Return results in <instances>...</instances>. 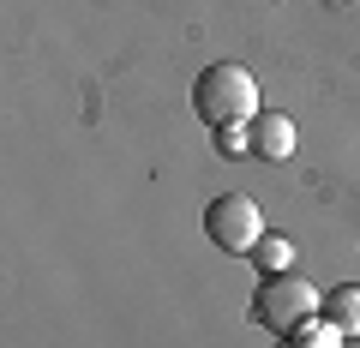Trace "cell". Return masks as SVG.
Wrapping results in <instances>:
<instances>
[{
  "instance_id": "cell-4",
  "label": "cell",
  "mask_w": 360,
  "mask_h": 348,
  "mask_svg": "<svg viewBox=\"0 0 360 348\" xmlns=\"http://www.w3.org/2000/svg\"><path fill=\"white\" fill-rule=\"evenodd\" d=\"M246 127H252V156H264V162H288V156H295V120L288 115L258 108Z\"/></svg>"
},
{
  "instance_id": "cell-10",
  "label": "cell",
  "mask_w": 360,
  "mask_h": 348,
  "mask_svg": "<svg viewBox=\"0 0 360 348\" xmlns=\"http://www.w3.org/2000/svg\"><path fill=\"white\" fill-rule=\"evenodd\" d=\"M319 6H348V0H319Z\"/></svg>"
},
{
  "instance_id": "cell-1",
  "label": "cell",
  "mask_w": 360,
  "mask_h": 348,
  "mask_svg": "<svg viewBox=\"0 0 360 348\" xmlns=\"http://www.w3.org/2000/svg\"><path fill=\"white\" fill-rule=\"evenodd\" d=\"M193 115L205 127H246L258 115V78L240 60H217L193 78Z\"/></svg>"
},
{
  "instance_id": "cell-9",
  "label": "cell",
  "mask_w": 360,
  "mask_h": 348,
  "mask_svg": "<svg viewBox=\"0 0 360 348\" xmlns=\"http://www.w3.org/2000/svg\"><path fill=\"white\" fill-rule=\"evenodd\" d=\"M276 348H307V342H300V336H276Z\"/></svg>"
},
{
  "instance_id": "cell-7",
  "label": "cell",
  "mask_w": 360,
  "mask_h": 348,
  "mask_svg": "<svg viewBox=\"0 0 360 348\" xmlns=\"http://www.w3.org/2000/svg\"><path fill=\"white\" fill-rule=\"evenodd\" d=\"M295 336H300L307 348H336V342H342V330H336V324L324 318V312H319V318H307V324H300Z\"/></svg>"
},
{
  "instance_id": "cell-3",
  "label": "cell",
  "mask_w": 360,
  "mask_h": 348,
  "mask_svg": "<svg viewBox=\"0 0 360 348\" xmlns=\"http://www.w3.org/2000/svg\"><path fill=\"white\" fill-rule=\"evenodd\" d=\"M205 234L217 252H234V258H252V246L264 240V210L252 205L246 193H217L205 205Z\"/></svg>"
},
{
  "instance_id": "cell-8",
  "label": "cell",
  "mask_w": 360,
  "mask_h": 348,
  "mask_svg": "<svg viewBox=\"0 0 360 348\" xmlns=\"http://www.w3.org/2000/svg\"><path fill=\"white\" fill-rule=\"evenodd\" d=\"M217 150L222 156H246L252 150V127H217Z\"/></svg>"
},
{
  "instance_id": "cell-5",
  "label": "cell",
  "mask_w": 360,
  "mask_h": 348,
  "mask_svg": "<svg viewBox=\"0 0 360 348\" xmlns=\"http://www.w3.org/2000/svg\"><path fill=\"white\" fill-rule=\"evenodd\" d=\"M319 312H324L342 336H360V288H354V283H336L330 295L319 300Z\"/></svg>"
},
{
  "instance_id": "cell-2",
  "label": "cell",
  "mask_w": 360,
  "mask_h": 348,
  "mask_svg": "<svg viewBox=\"0 0 360 348\" xmlns=\"http://www.w3.org/2000/svg\"><path fill=\"white\" fill-rule=\"evenodd\" d=\"M319 300H324V295H319L300 271L258 276V288H252V324H264L270 336H295L307 318H319Z\"/></svg>"
},
{
  "instance_id": "cell-6",
  "label": "cell",
  "mask_w": 360,
  "mask_h": 348,
  "mask_svg": "<svg viewBox=\"0 0 360 348\" xmlns=\"http://www.w3.org/2000/svg\"><path fill=\"white\" fill-rule=\"evenodd\" d=\"M252 271L276 276V271H295V246L283 240V234H264V240L252 246Z\"/></svg>"
}]
</instances>
